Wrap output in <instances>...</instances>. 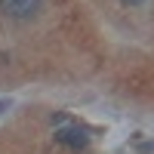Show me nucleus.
Listing matches in <instances>:
<instances>
[{"label":"nucleus","mask_w":154,"mask_h":154,"mask_svg":"<svg viewBox=\"0 0 154 154\" xmlns=\"http://www.w3.org/2000/svg\"><path fill=\"white\" fill-rule=\"evenodd\" d=\"M40 3H43V0H0V9H3L9 19L25 22V19H31L34 12L40 9Z\"/></svg>","instance_id":"obj_1"},{"label":"nucleus","mask_w":154,"mask_h":154,"mask_svg":"<svg viewBox=\"0 0 154 154\" xmlns=\"http://www.w3.org/2000/svg\"><path fill=\"white\" fill-rule=\"evenodd\" d=\"M56 139L62 145H68V148H74V151H80V148H86V142H89V136L80 130V126H62V130L56 133Z\"/></svg>","instance_id":"obj_2"},{"label":"nucleus","mask_w":154,"mask_h":154,"mask_svg":"<svg viewBox=\"0 0 154 154\" xmlns=\"http://www.w3.org/2000/svg\"><path fill=\"white\" fill-rule=\"evenodd\" d=\"M139 151H142V154H148V151H154V142H142V145H139Z\"/></svg>","instance_id":"obj_3"},{"label":"nucleus","mask_w":154,"mask_h":154,"mask_svg":"<svg viewBox=\"0 0 154 154\" xmlns=\"http://www.w3.org/2000/svg\"><path fill=\"white\" fill-rule=\"evenodd\" d=\"M9 108V99H0V111H6Z\"/></svg>","instance_id":"obj_4"},{"label":"nucleus","mask_w":154,"mask_h":154,"mask_svg":"<svg viewBox=\"0 0 154 154\" xmlns=\"http://www.w3.org/2000/svg\"><path fill=\"white\" fill-rule=\"evenodd\" d=\"M123 3H130V6H139V3H142V0H123Z\"/></svg>","instance_id":"obj_5"}]
</instances>
